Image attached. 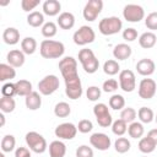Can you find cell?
Instances as JSON below:
<instances>
[{
	"instance_id": "cell-1",
	"label": "cell",
	"mask_w": 157,
	"mask_h": 157,
	"mask_svg": "<svg viewBox=\"0 0 157 157\" xmlns=\"http://www.w3.org/2000/svg\"><path fill=\"white\" fill-rule=\"evenodd\" d=\"M40 55L45 59H58L64 55L65 45L59 40L44 39L39 47Z\"/></svg>"
},
{
	"instance_id": "cell-2",
	"label": "cell",
	"mask_w": 157,
	"mask_h": 157,
	"mask_svg": "<svg viewBox=\"0 0 157 157\" xmlns=\"http://www.w3.org/2000/svg\"><path fill=\"white\" fill-rule=\"evenodd\" d=\"M78 61L82 64V67L87 74H94L98 70L99 60L97 59L92 49H88V48L81 49L78 52Z\"/></svg>"
},
{
	"instance_id": "cell-3",
	"label": "cell",
	"mask_w": 157,
	"mask_h": 157,
	"mask_svg": "<svg viewBox=\"0 0 157 157\" xmlns=\"http://www.w3.org/2000/svg\"><path fill=\"white\" fill-rule=\"evenodd\" d=\"M123 27V22L119 17L117 16H110V17H104L99 21L98 23V29L103 36H112L117 34L120 32Z\"/></svg>"
},
{
	"instance_id": "cell-4",
	"label": "cell",
	"mask_w": 157,
	"mask_h": 157,
	"mask_svg": "<svg viewBox=\"0 0 157 157\" xmlns=\"http://www.w3.org/2000/svg\"><path fill=\"white\" fill-rule=\"evenodd\" d=\"M59 70L64 77V81L78 77L77 74V61L72 56H65L59 61Z\"/></svg>"
},
{
	"instance_id": "cell-5",
	"label": "cell",
	"mask_w": 157,
	"mask_h": 157,
	"mask_svg": "<svg viewBox=\"0 0 157 157\" xmlns=\"http://www.w3.org/2000/svg\"><path fill=\"white\" fill-rule=\"evenodd\" d=\"M25 140H26V144L29 147V150L33 151L34 153H43L48 147L45 139L37 131L27 132L25 136Z\"/></svg>"
},
{
	"instance_id": "cell-6",
	"label": "cell",
	"mask_w": 157,
	"mask_h": 157,
	"mask_svg": "<svg viewBox=\"0 0 157 157\" xmlns=\"http://www.w3.org/2000/svg\"><path fill=\"white\" fill-rule=\"evenodd\" d=\"M74 43L77 45H86L96 39V33L90 26H81L72 36Z\"/></svg>"
},
{
	"instance_id": "cell-7",
	"label": "cell",
	"mask_w": 157,
	"mask_h": 157,
	"mask_svg": "<svg viewBox=\"0 0 157 157\" xmlns=\"http://www.w3.org/2000/svg\"><path fill=\"white\" fill-rule=\"evenodd\" d=\"M93 114L96 117V120L99 126L102 128H108L113 124V118L109 113L108 105L104 103H98L93 107Z\"/></svg>"
},
{
	"instance_id": "cell-8",
	"label": "cell",
	"mask_w": 157,
	"mask_h": 157,
	"mask_svg": "<svg viewBox=\"0 0 157 157\" xmlns=\"http://www.w3.org/2000/svg\"><path fill=\"white\" fill-rule=\"evenodd\" d=\"M123 16L128 22H140L145 17V10L142 6L136 5V4H128L124 6L123 10Z\"/></svg>"
},
{
	"instance_id": "cell-9",
	"label": "cell",
	"mask_w": 157,
	"mask_h": 157,
	"mask_svg": "<svg viewBox=\"0 0 157 157\" xmlns=\"http://www.w3.org/2000/svg\"><path fill=\"white\" fill-rule=\"evenodd\" d=\"M59 78L55 75H47L38 82V90L43 96H50L59 88Z\"/></svg>"
},
{
	"instance_id": "cell-10",
	"label": "cell",
	"mask_w": 157,
	"mask_h": 157,
	"mask_svg": "<svg viewBox=\"0 0 157 157\" xmlns=\"http://www.w3.org/2000/svg\"><path fill=\"white\" fill-rule=\"evenodd\" d=\"M103 9V1L102 0H88L83 7V11H82V15H83V18L88 22H93L98 15L101 13Z\"/></svg>"
},
{
	"instance_id": "cell-11",
	"label": "cell",
	"mask_w": 157,
	"mask_h": 157,
	"mask_svg": "<svg viewBox=\"0 0 157 157\" xmlns=\"http://www.w3.org/2000/svg\"><path fill=\"white\" fill-rule=\"evenodd\" d=\"M119 86L124 92H132L136 87V77L131 70H123L119 72Z\"/></svg>"
},
{
	"instance_id": "cell-12",
	"label": "cell",
	"mask_w": 157,
	"mask_h": 157,
	"mask_svg": "<svg viewBox=\"0 0 157 157\" xmlns=\"http://www.w3.org/2000/svg\"><path fill=\"white\" fill-rule=\"evenodd\" d=\"M65 93L70 99H78L82 96V83L80 76L65 81Z\"/></svg>"
},
{
	"instance_id": "cell-13",
	"label": "cell",
	"mask_w": 157,
	"mask_h": 157,
	"mask_svg": "<svg viewBox=\"0 0 157 157\" xmlns=\"http://www.w3.org/2000/svg\"><path fill=\"white\" fill-rule=\"evenodd\" d=\"M77 126L74 125L72 123H63V124H59L55 130H54V134L56 137L59 139H63V140H72L76 134H77Z\"/></svg>"
},
{
	"instance_id": "cell-14",
	"label": "cell",
	"mask_w": 157,
	"mask_h": 157,
	"mask_svg": "<svg viewBox=\"0 0 157 157\" xmlns=\"http://www.w3.org/2000/svg\"><path fill=\"white\" fill-rule=\"evenodd\" d=\"M157 85L152 78H142L139 85V96L142 99H151L156 94Z\"/></svg>"
},
{
	"instance_id": "cell-15",
	"label": "cell",
	"mask_w": 157,
	"mask_h": 157,
	"mask_svg": "<svg viewBox=\"0 0 157 157\" xmlns=\"http://www.w3.org/2000/svg\"><path fill=\"white\" fill-rule=\"evenodd\" d=\"M90 144L98 151H107L110 147V137L104 132H94L90 137Z\"/></svg>"
},
{
	"instance_id": "cell-16",
	"label": "cell",
	"mask_w": 157,
	"mask_h": 157,
	"mask_svg": "<svg viewBox=\"0 0 157 157\" xmlns=\"http://www.w3.org/2000/svg\"><path fill=\"white\" fill-rule=\"evenodd\" d=\"M155 69H156V65H155V61L148 59V58H144L141 60H139L136 63V70L140 75L142 76H150L155 72Z\"/></svg>"
},
{
	"instance_id": "cell-17",
	"label": "cell",
	"mask_w": 157,
	"mask_h": 157,
	"mask_svg": "<svg viewBox=\"0 0 157 157\" xmlns=\"http://www.w3.org/2000/svg\"><path fill=\"white\" fill-rule=\"evenodd\" d=\"M6 60H7V64L13 66V67H21L23 64H25V53L22 50H18V49H12L7 53L6 55Z\"/></svg>"
},
{
	"instance_id": "cell-18",
	"label": "cell",
	"mask_w": 157,
	"mask_h": 157,
	"mask_svg": "<svg viewBox=\"0 0 157 157\" xmlns=\"http://www.w3.org/2000/svg\"><path fill=\"white\" fill-rule=\"evenodd\" d=\"M131 47L126 43H119L113 48V56L118 60H126L131 55Z\"/></svg>"
},
{
	"instance_id": "cell-19",
	"label": "cell",
	"mask_w": 157,
	"mask_h": 157,
	"mask_svg": "<svg viewBox=\"0 0 157 157\" xmlns=\"http://www.w3.org/2000/svg\"><path fill=\"white\" fill-rule=\"evenodd\" d=\"M49 155H50V157H65L66 145L60 140L52 141L49 145Z\"/></svg>"
},
{
	"instance_id": "cell-20",
	"label": "cell",
	"mask_w": 157,
	"mask_h": 157,
	"mask_svg": "<svg viewBox=\"0 0 157 157\" xmlns=\"http://www.w3.org/2000/svg\"><path fill=\"white\" fill-rule=\"evenodd\" d=\"M2 39L9 45H15L20 42V32L15 27H7L2 33Z\"/></svg>"
},
{
	"instance_id": "cell-21",
	"label": "cell",
	"mask_w": 157,
	"mask_h": 157,
	"mask_svg": "<svg viewBox=\"0 0 157 157\" xmlns=\"http://www.w3.org/2000/svg\"><path fill=\"white\" fill-rule=\"evenodd\" d=\"M61 4L58 0H45L43 2V13L47 16H56L60 12Z\"/></svg>"
},
{
	"instance_id": "cell-22",
	"label": "cell",
	"mask_w": 157,
	"mask_h": 157,
	"mask_svg": "<svg viewBox=\"0 0 157 157\" xmlns=\"http://www.w3.org/2000/svg\"><path fill=\"white\" fill-rule=\"evenodd\" d=\"M58 25L63 29H71L75 25V16L71 12H61L58 17Z\"/></svg>"
},
{
	"instance_id": "cell-23",
	"label": "cell",
	"mask_w": 157,
	"mask_h": 157,
	"mask_svg": "<svg viewBox=\"0 0 157 157\" xmlns=\"http://www.w3.org/2000/svg\"><path fill=\"white\" fill-rule=\"evenodd\" d=\"M25 104L29 110H37L42 105V98L38 92L33 91L25 98Z\"/></svg>"
},
{
	"instance_id": "cell-24",
	"label": "cell",
	"mask_w": 157,
	"mask_h": 157,
	"mask_svg": "<svg viewBox=\"0 0 157 157\" xmlns=\"http://www.w3.org/2000/svg\"><path fill=\"white\" fill-rule=\"evenodd\" d=\"M156 42H157V37L153 32H145L139 37V44L145 49L153 48Z\"/></svg>"
},
{
	"instance_id": "cell-25",
	"label": "cell",
	"mask_w": 157,
	"mask_h": 157,
	"mask_svg": "<svg viewBox=\"0 0 157 157\" xmlns=\"http://www.w3.org/2000/svg\"><path fill=\"white\" fill-rule=\"evenodd\" d=\"M16 76V70L13 66L1 63L0 64V81L5 82V81H10L12 78H15Z\"/></svg>"
},
{
	"instance_id": "cell-26",
	"label": "cell",
	"mask_w": 157,
	"mask_h": 157,
	"mask_svg": "<svg viewBox=\"0 0 157 157\" xmlns=\"http://www.w3.org/2000/svg\"><path fill=\"white\" fill-rule=\"evenodd\" d=\"M16 94L17 96H23V97H27L31 92H33V88H32V83L28 81V80H18L16 83Z\"/></svg>"
},
{
	"instance_id": "cell-27",
	"label": "cell",
	"mask_w": 157,
	"mask_h": 157,
	"mask_svg": "<svg viewBox=\"0 0 157 157\" xmlns=\"http://www.w3.org/2000/svg\"><path fill=\"white\" fill-rule=\"evenodd\" d=\"M36 49H37V40L33 37H26L21 40V50L25 54L31 55L36 52Z\"/></svg>"
},
{
	"instance_id": "cell-28",
	"label": "cell",
	"mask_w": 157,
	"mask_h": 157,
	"mask_svg": "<svg viewBox=\"0 0 157 157\" xmlns=\"http://www.w3.org/2000/svg\"><path fill=\"white\" fill-rule=\"evenodd\" d=\"M144 132H145V129H144L142 123L134 121V123L129 124V126H128V134L132 139H141Z\"/></svg>"
},
{
	"instance_id": "cell-29",
	"label": "cell",
	"mask_w": 157,
	"mask_h": 157,
	"mask_svg": "<svg viewBox=\"0 0 157 157\" xmlns=\"http://www.w3.org/2000/svg\"><path fill=\"white\" fill-rule=\"evenodd\" d=\"M27 23L32 27H39L44 25V15L39 11H32L27 16Z\"/></svg>"
},
{
	"instance_id": "cell-30",
	"label": "cell",
	"mask_w": 157,
	"mask_h": 157,
	"mask_svg": "<svg viewBox=\"0 0 157 157\" xmlns=\"http://www.w3.org/2000/svg\"><path fill=\"white\" fill-rule=\"evenodd\" d=\"M16 108V102L12 97H5L2 96L0 98V109L2 113H11Z\"/></svg>"
},
{
	"instance_id": "cell-31",
	"label": "cell",
	"mask_w": 157,
	"mask_h": 157,
	"mask_svg": "<svg viewBox=\"0 0 157 157\" xmlns=\"http://www.w3.org/2000/svg\"><path fill=\"white\" fill-rule=\"evenodd\" d=\"M71 113V107L66 102H59L54 107V114L58 118H66Z\"/></svg>"
},
{
	"instance_id": "cell-32",
	"label": "cell",
	"mask_w": 157,
	"mask_h": 157,
	"mask_svg": "<svg viewBox=\"0 0 157 157\" xmlns=\"http://www.w3.org/2000/svg\"><path fill=\"white\" fill-rule=\"evenodd\" d=\"M137 117L139 119L141 120V123H145V124H148L151 123L153 119H155V113L151 108L148 107H141L139 110H137Z\"/></svg>"
},
{
	"instance_id": "cell-33",
	"label": "cell",
	"mask_w": 157,
	"mask_h": 157,
	"mask_svg": "<svg viewBox=\"0 0 157 157\" xmlns=\"http://www.w3.org/2000/svg\"><path fill=\"white\" fill-rule=\"evenodd\" d=\"M103 71H104V74H107L109 76H114V75H117L120 71V65L114 59L107 60L104 63V65H103Z\"/></svg>"
},
{
	"instance_id": "cell-34",
	"label": "cell",
	"mask_w": 157,
	"mask_h": 157,
	"mask_svg": "<svg viewBox=\"0 0 157 157\" xmlns=\"http://www.w3.org/2000/svg\"><path fill=\"white\" fill-rule=\"evenodd\" d=\"M156 148V144L150 139V137H141L139 141V150L142 153H151Z\"/></svg>"
},
{
	"instance_id": "cell-35",
	"label": "cell",
	"mask_w": 157,
	"mask_h": 157,
	"mask_svg": "<svg viewBox=\"0 0 157 157\" xmlns=\"http://www.w3.org/2000/svg\"><path fill=\"white\" fill-rule=\"evenodd\" d=\"M16 139L13 135H5L1 140V151L2 152H11L15 150Z\"/></svg>"
},
{
	"instance_id": "cell-36",
	"label": "cell",
	"mask_w": 157,
	"mask_h": 157,
	"mask_svg": "<svg viewBox=\"0 0 157 157\" xmlns=\"http://www.w3.org/2000/svg\"><path fill=\"white\" fill-rule=\"evenodd\" d=\"M109 107L114 110H123L125 107V98L121 94H113L109 98Z\"/></svg>"
},
{
	"instance_id": "cell-37",
	"label": "cell",
	"mask_w": 157,
	"mask_h": 157,
	"mask_svg": "<svg viewBox=\"0 0 157 157\" xmlns=\"http://www.w3.org/2000/svg\"><path fill=\"white\" fill-rule=\"evenodd\" d=\"M130 146H131L130 141L126 137H121V136L118 137L115 140V142H114V148H115V151L118 153H125V152H128L130 150Z\"/></svg>"
},
{
	"instance_id": "cell-38",
	"label": "cell",
	"mask_w": 157,
	"mask_h": 157,
	"mask_svg": "<svg viewBox=\"0 0 157 157\" xmlns=\"http://www.w3.org/2000/svg\"><path fill=\"white\" fill-rule=\"evenodd\" d=\"M112 131L117 136H123L128 131V124L121 119H117L112 124Z\"/></svg>"
},
{
	"instance_id": "cell-39",
	"label": "cell",
	"mask_w": 157,
	"mask_h": 157,
	"mask_svg": "<svg viewBox=\"0 0 157 157\" xmlns=\"http://www.w3.org/2000/svg\"><path fill=\"white\" fill-rule=\"evenodd\" d=\"M136 110L131 107H126L124 108L121 112H120V119L124 120L126 124H131L135 121V118H136Z\"/></svg>"
},
{
	"instance_id": "cell-40",
	"label": "cell",
	"mask_w": 157,
	"mask_h": 157,
	"mask_svg": "<svg viewBox=\"0 0 157 157\" xmlns=\"http://www.w3.org/2000/svg\"><path fill=\"white\" fill-rule=\"evenodd\" d=\"M56 32H58V26H56L54 22H52V21L45 22V23L42 26V34H43L45 38H52V37H54V36L56 34Z\"/></svg>"
},
{
	"instance_id": "cell-41",
	"label": "cell",
	"mask_w": 157,
	"mask_h": 157,
	"mask_svg": "<svg viewBox=\"0 0 157 157\" xmlns=\"http://www.w3.org/2000/svg\"><path fill=\"white\" fill-rule=\"evenodd\" d=\"M86 96H87V98L90 101L94 102L98 98H101V88L97 87V86H90L87 88V91H86Z\"/></svg>"
},
{
	"instance_id": "cell-42",
	"label": "cell",
	"mask_w": 157,
	"mask_h": 157,
	"mask_svg": "<svg viewBox=\"0 0 157 157\" xmlns=\"http://www.w3.org/2000/svg\"><path fill=\"white\" fill-rule=\"evenodd\" d=\"M145 25L148 29L156 31L157 29V12H151L145 18Z\"/></svg>"
},
{
	"instance_id": "cell-43",
	"label": "cell",
	"mask_w": 157,
	"mask_h": 157,
	"mask_svg": "<svg viewBox=\"0 0 157 157\" xmlns=\"http://www.w3.org/2000/svg\"><path fill=\"white\" fill-rule=\"evenodd\" d=\"M1 93L5 97H13L16 94V86H15V83H11V82L4 83L2 87H1Z\"/></svg>"
},
{
	"instance_id": "cell-44",
	"label": "cell",
	"mask_w": 157,
	"mask_h": 157,
	"mask_svg": "<svg viewBox=\"0 0 157 157\" xmlns=\"http://www.w3.org/2000/svg\"><path fill=\"white\" fill-rule=\"evenodd\" d=\"M92 129H93V124H92L91 120H88V119H82V120L78 121L77 130H78L80 132H82V134H87V132H90Z\"/></svg>"
},
{
	"instance_id": "cell-45",
	"label": "cell",
	"mask_w": 157,
	"mask_h": 157,
	"mask_svg": "<svg viewBox=\"0 0 157 157\" xmlns=\"http://www.w3.org/2000/svg\"><path fill=\"white\" fill-rule=\"evenodd\" d=\"M76 157H93V150L87 145H81L76 150Z\"/></svg>"
},
{
	"instance_id": "cell-46",
	"label": "cell",
	"mask_w": 157,
	"mask_h": 157,
	"mask_svg": "<svg viewBox=\"0 0 157 157\" xmlns=\"http://www.w3.org/2000/svg\"><path fill=\"white\" fill-rule=\"evenodd\" d=\"M123 38L126 40V42H134L136 38H137V31L132 27H129V28H125L123 31Z\"/></svg>"
},
{
	"instance_id": "cell-47",
	"label": "cell",
	"mask_w": 157,
	"mask_h": 157,
	"mask_svg": "<svg viewBox=\"0 0 157 157\" xmlns=\"http://www.w3.org/2000/svg\"><path fill=\"white\" fill-rule=\"evenodd\" d=\"M102 88L104 92H114L115 90H118V81L114 78H108L103 82Z\"/></svg>"
},
{
	"instance_id": "cell-48",
	"label": "cell",
	"mask_w": 157,
	"mask_h": 157,
	"mask_svg": "<svg viewBox=\"0 0 157 157\" xmlns=\"http://www.w3.org/2000/svg\"><path fill=\"white\" fill-rule=\"evenodd\" d=\"M39 5V0H22L21 1V6H22V10L26 11V12H29L32 11L34 7H37Z\"/></svg>"
},
{
	"instance_id": "cell-49",
	"label": "cell",
	"mask_w": 157,
	"mask_h": 157,
	"mask_svg": "<svg viewBox=\"0 0 157 157\" xmlns=\"http://www.w3.org/2000/svg\"><path fill=\"white\" fill-rule=\"evenodd\" d=\"M15 157H32L31 151L27 147H17L15 150Z\"/></svg>"
},
{
	"instance_id": "cell-50",
	"label": "cell",
	"mask_w": 157,
	"mask_h": 157,
	"mask_svg": "<svg viewBox=\"0 0 157 157\" xmlns=\"http://www.w3.org/2000/svg\"><path fill=\"white\" fill-rule=\"evenodd\" d=\"M147 137H150V139L157 145V129H152V130H150L148 134H147Z\"/></svg>"
},
{
	"instance_id": "cell-51",
	"label": "cell",
	"mask_w": 157,
	"mask_h": 157,
	"mask_svg": "<svg viewBox=\"0 0 157 157\" xmlns=\"http://www.w3.org/2000/svg\"><path fill=\"white\" fill-rule=\"evenodd\" d=\"M0 119H1L0 126H4V125H5V117H4V114H0Z\"/></svg>"
},
{
	"instance_id": "cell-52",
	"label": "cell",
	"mask_w": 157,
	"mask_h": 157,
	"mask_svg": "<svg viewBox=\"0 0 157 157\" xmlns=\"http://www.w3.org/2000/svg\"><path fill=\"white\" fill-rule=\"evenodd\" d=\"M0 157H5V155L4 153H0Z\"/></svg>"
},
{
	"instance_id": "cell-53",
	"label": "cell",
	"mask_w": 157,
	"mask_h": 157,
	"mask_svg": "<svg viewBox=\"0 0 157 157\" xmlns=\"http://www.w3.org/2000/svg\"><path fill=\"white\" fill-rule=\"evenodd\" d=\"M155 120H156V123H157V114H156V117H155Z\"/></svg>"
},
{
	"instance_id": "cell-54",
	"label": "cell",
	"mask_w": 157,
	"mask_h": 157,
	"mask_svg": "<svg viewBox=\"0 0 157 157\" xmlns=\"http://www.w3.org/2000/svg\"><path fill=\"white\" fill-rule=\"evenodd\" d=\"M142 157H146V156H142Z\"/></svg>"
}]
</instances>
